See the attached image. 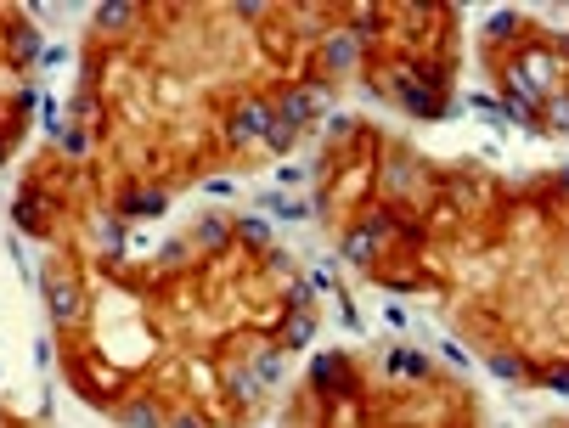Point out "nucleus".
Masks as SVG:
<instances>
[{
    "label": "nucleus",
    "mask_w": 569,
    "mask_h": 428,
    "mask_svg": "<svg viewBox=\"0 0 569 428\" xmlns=\"http://www.w3.org/2000/svg\"><path fill=\"white\" fill-rule=\"evenodd\" d=\"M310 377H322L327 389H349V372H344V361H338V355H316Z\"/></svg>",
    "instance_id": "1"
},
{
    "label": "nucleus",
    "mask_w": 569,
    "mask_h": 428,
    "mask_svg": "<svg viewBox=\"0 0 569 428\" xmlns=\"http://www.w3.org/2000/svg\"><path fill=\"white\" fill-rule=\"evenodd\" d=\"M288 118H293V124L310 118V96H293V102H288Z\"/></svg>",
    "instance_id": "10"
},
{
    "label": "nucleus",
    "mask_w": 569,
    "mask_h": 428,
    "mask_svg": "<svg viewBox=\"0 0 569 428\" xmlns=\"http://www.w3.org/2000/svg\"><path fill=\"white\" fill-rule=\"evenodd\" d=\"M51 305H57V316H73V287H51Z\"/></svg>",
    "instance_id": "8"
},
{
    "label": "nucleus",
    "mask_w": 569,
    "mask_h": 428,
    "mask_svg": "<svg viewBox=\"0 0 569 428\" xmlns=\"http://www.w3.org/2000/svg\"><path fill=\"white\" fill-rule=\"evenodd\" d=\"M344 253H349V260H367V253H372V231H356Z\"/></svg>",
    "instance_id": "6"
},
{
    "label": "nucleus",
    "mask_w": 569,
    "mask_h": 428,
    "mask_svg": "<svg viewBox=\"0 0 569 428\" xmlns=\"http://www.w3.org/2000/svg\"><path fill=\"white\" fill-rule=\"evenodd\" d=\"M491 34H513V12H496L491 17Z\"/></svg>",
    "instance_id": "12"
},
{
    "label": "nucleus",
    "mask_w": 569,
    "mask_h": 428,
    "mask_svg": "<svg viewBox=\"0 0 569 428\" xmlns=\"http://www.w3.org/2000/svg\"><path fill=\"white\" fill-rule=\"evenodd\" d=\"M259 130H271V118L265 113H259V107H248L237 124H231V136H259Z\"/></svg>",
    "instance_id": "3"
},
{
    "label": "nucleus",
    "mask_w": 569,
    "mask_h": 428,
    "mask_svg": "<svg viewBox=\"0 0 569 428\" xmlns=\"http://www.w3.org/2000/svg\"><path fill=\"white\" fill-rule=\"evenodd\" d=\"M130 214H164V197H152V192L147 197H130Z\"/></svg>",
    "instance_id": "7"
},
{
    "label": "nucleus",
    "mask_w": 569,
    "mask_h": 428,
    "mask_svg": "<svg viewBox=\"0 0 569 428\" xmlns=\"http://www.w3.org/2000/svg\"><path fill=\"white\" fill-rule=\"evenodd\" d=\"M491 372H496V377H518V361H513V355H491Z\"/></svg>",
    "instance_id": "9"
},
{
    "label": "nucleus",
    "mask_w": 569,
    "mask_h": 428,
    "mask_svg": "<svg viewBox=\"0 0 569 428\" xmlns=\"http://www.w3.org/2000/svg\"><path fill=\"white\" fill-rule=\"evenodd\" d=\"M389 372H395V377H423L428 366H423V355H412V350H395V355H389Z\"/></svg>",
    "instance_id": "2"
},
{
    "label": "nucleus",
    "mask_w": 569,
    "mask_h": 428,
    "mask_svg": "<svg viewBox=\"0 0 569 428\" xmlns=\"http://www.w3.org/2000/svg\"><path fill=\"white\" fill-rule=\"evenodd\" d=\"M124 17H130V6H102V23H107V28H119Z\"/></svg>",
    "instance_id": "11"
},
{
    "label": "nucleus",
    "mask_w": 569,
    "mask_h": 428,
    "mask_svg": "<svg viewBox=\"0 0 569 428\" xmlns=\"http://www.w3.org/2000/svg\"><path fill=\"white\" fill-rule=\"evenodd\" d=\"M401 96H406L417 113H434V96H428V91H417V84H406V79H401Z\"/></svg>",
    "instance_id": "5"
},
{
    "label": "nucleus",
    "mask_w": 569,
    "mask_h": 428,
    "mask_svg": "<svg viewBox=\"0 0 569 428\" xmlns=\"http://www.w3.org/2000/svg\"><path fill=\"white\" fill-rule=\"evenodd\" d=\"M277 214H282V220H304V214H310V208H304V203H293V197H265Z\"/></svg>",
    "instance_id": "4"
}]
</instances>
